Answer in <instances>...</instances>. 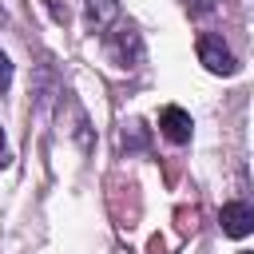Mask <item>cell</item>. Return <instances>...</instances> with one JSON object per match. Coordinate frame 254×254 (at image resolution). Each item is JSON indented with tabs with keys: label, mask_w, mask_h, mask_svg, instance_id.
I'll return each instance as SVG.
<instances>
[{
	"label": "cell",
	"mask_w": 254,
	"mask_h": 254,
	"mask_svg": "<svg viewBox=\"0 0 254 254\" xmlns=\"http://www.w3.org/2000/svg\"><path fill=\"white\" fill-rule=\"evenodd\" d=\"M218 226H222V234L226 238H246V234H254V206L250 202H226L222 210H218Z\"/></svg>",
	"instance_id": "6"
},
{
	"label": "cell",
	"mask_w": 254,
	"mask_h": 254,
	"mask_svg": "<svg viewBox=\"0 0 254 254\" xmlns=\"http://www.w3.org/2000/svg\"><path fill=\"white\" fill-rule=\"evenodd\" d=\"M8 167V147H4V131H0V171Z\"/></svg>",
	"instance_id": "10"
},
{
	"label": "cell",
	"mask_w": 254,
	"mask_h": 254,
	"mask_svg": "<svg viewBox=\"0 0 254 254\" xmlns=\"http://www.w3.org/2000/svg\"><path fill=\"white\" fill-rule=\"evenodd\" d=\"M44 8H48V16H52V20H56V24H67V16H71V12H67V4H64V0H44Z\"/></svg>",
	"instance_id": "9"
},
{
	"label": "cell",
	"mask_w": 254,
	"mask_h": 254,
	"mask_svg": "<svg viewBox=\"0 0 254 254\" xmlns=\"http://www.w3.org/2000/svg\"><path fill=\"white\" fill-rule=\"evenodd\" d=\"M8 87H12V60H8V52L0 48V95H8Z\"/></svg>",
	"instance_id": "8"
},
{
	"label": "cell",
	"mask_w": 254,
	"mask_h": 254,
	"mask_svg": "<svg viewBox=\"0 0 254 254\" xmlns=\"http://www.w3.org/2000/svg\"><path fill=\"white\" fill-rule=\"evenodd\" d=\"M119 147H123V151H143V147H147V127H143V119H127V123H123Z\"/></svg>",
	"instance_id": "7"
},
{
	"label": "cell",
	"mask_w": 254,
	"mask_h": 254,
	"mask_svg": "<svg viewBox=\"0 0 254 254\" xmlns=\"http://www.w3.org/2000/svg\"><path fill=\"white\" fill-rule=\"evenodd\" d=\"M64 99H60V107H67V119H64V131H67V139L79 147V151H91V123H87V111L79 107V99L71 95V91H60Z\"/></svg>",
	"instance_id": "4"
},
{
	"label": "cell",
	"mask_w": 254,
	"mask_h": 254,
	"mask_svg": "<svg viewBox=\"0 0 254 254\" xmlns=\"http://www.w3.org/2000/svg\"><path fill=\"white\" fill-rule=\"evenodd\" d=\"M119 20H123V4L119 0H83V24H87L91 36H103Z\"/></svg>",
	"instance_id": "5"
},
{
	"label": "cell",
	"mask_w": 254,
	"mask_h": 254,
	"mask_svg": "<svg viewBox=\"0 0 254 254\" xmlns=\"http://www.w3.org/2000/svg\"><path fill=\"white\" fill-rule=\"evenodd\" d=\"M159 135H163L167 143H175V147L190 143V135H194V119H190V111H183L179 103H167V107L159 111Z\"/></svg>",
	"instance_id": "3"
},
{
	"label": "cell",
	"mask_w": 254,
	"mask_h": 254,
	"mask_svg": "<svg viewBox=\"0 0 254 254\" xmlns=\"http://www.w3.org/2000/svg\"><path fill=\"white\" fill-rule=\"evenodd\" d=\"M194 52H198V64L210 71V75H234L238 71V60H234V52L222 44V36H214V32H202L198 40H194Z\"/></svg>",
	"instance_id": "2"
},
{
	"label": "cell",
	"mask_w": 254,
	"mask_h": 254,
	"mask_svg": "<svg viewBox=\"0 0 254 254\" xmlns=\"http://www.w3.org/2000/svg\"><path fill=\"white\" fill-rule=\"evenodd\" d=\"M238 254H254V250H238Z\"/></svg>",
	"instance_id": "11"
},
{
	"label": "cell",
	"mask_w": 254,
	"mask_h": 254,
	"mask_svg": "<svg viewBox=\"0 0 254 254\" xmlns=\"http://www.w3.org/2000/svg\"><path fill=\"white\" fill-rule=\"evenodd\" d=\"M99 44H103V56L115 64V67H123V71H131V67H139L143 64V32L135 28V20H119L115 28H107L103 36H99Z\"/></svg>",
	"instance_id": "1"
}]
</instances>
